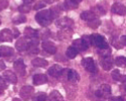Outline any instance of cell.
<instances>
[{"instance_id": "obj_1", "label": "cell", "mask_w": 126, "mask_h": 101, "mask_svg": "<svg viewBox=\"0 0 126 101\" xmlns=\"http://www.w3.org/2000/svg\"><path fill=\"white\" fill-rule=\"evenodd\" d=\"M52 16H51V13H50V10L49 9H44V10H40L39 12L36 13L35 15V20L36 22L41 25V26H48L51 21H52Z\"/></svg>"}, {"instance_id": "obj_2", "label": "cell", "mask_w": 126, "mask_h": 101, "mask_svg": "<svg viewBox=\"0 0 126 101\" xmlns=\"http://www.w3.org/2000/svg\"><path fill=\"white\" fill-rule=\"evenodd\" d=\"M91 45L98 49H105L108 48V43L106 42L104 36L100 34H92L91 35Z\"/></svg>"}, {"instance_id": "obj_3", "label": "cell", "mask_w": 126, "mask_h": 101, "mask_svg": "<svg viewBox=\"0 0 126 101\" xmlns=\"http://www.w3.org/2000/svg\"><path fill=\"white\" fill-rule=\"evenodd\" d=\"M96 96L98 98H102V99H107L110 97L111 95V87L108 84H102L100 85V87L96 90L95 92Z\"/></svg>"}, {"instance_id": "obj_4", "label": "cell", "mask_w": 126, "mask_h": 101, "mask_svg": "<svg viewBox=\"0 0 126 101\" xmlns=\"http://www.w3.org/2000/svg\"><path fill=\"white\" fill-rule=\"evenodd\" d=\"M82 64H83V67L85 68V70L87 71V72H90V73H96L97 71H98L95 62H94L93 58H91V57L85 58V59L82 61Z\"/></svg>"}, {"instance_id": "obj_5", "label": "cell", "mask_w": 126, "mask_h": 101, "mask_svg": "<svg viewBox=\"0 0 126 101\" xmlns=\"http://www.w3.org/2000/svg\"><path fill=\"white\" fill-rule=\"evenodd\" d=\"M56 25L62 29H64V28H72L73 25H74V20H73L72 18L70 17H61L59 19H57V21H56Z\"/></svg>"}, {"instance_id": "obj_6", "label": "cell", "mask_w": 126, "mask_h": 101, "mask_svg": "<svg viewBox=\"0 0 126 101\" xmlns=\"http://www.w3.org/2000/svg\"><path fill=\"white\" fill-rule=\"evenodd\" d=\"M33 87L31 86H23L21 89H20V92H19V95L21 97L24 101H28L31 97H32V94H33Z\"/></svg>"}, {"instance_id": "obj_7", "label": "cell", "mask_w": 126, "mask_h": 101, "mask_svg": "<svg viewBox=\"0 0 126 101\" xmlns=\"http://www.w3.org/2000/svg\"><path fill=\"white\" fill-rule=\"evenodd\" d=\"M41 48L43 50H45L47 53L50 54V55H55L57 54V46L52 43V42H49V40H45L41 44Z\"/></svg>"}, {"instance_id": "obj_8", "label": "cell", "mask_w": 126, "mask_h": 101, "mask_svg": "<svg viewBox=\"0 0 126 101\" xmlns=\"http://www.w3.org/2000/svg\"><path fill=\"white\" fill-rule=\"evenodd\" d=\"M28 45H29V40L26 37H20L18 40H16L15 48L18 52H23V50H28Z\"/></svg>"}, {"instance_id": "obj_9", "label": "cell", "mask_w": 126, "mask_h": 101, "mask_svg": "<svg viewBox=\"0 0 126 101\" xmlns=\"http://www.w3.org/2000/svg\"><path fill=\"white\" fill-rule=\"evenodd\" d=\"M12 38H13L12 30L4 28L0 32V42H11Z\"/></svg>"}, {"instance_id": "obj_10", "label": "cell", "mask_w": 126, "mask_h": 101, "mask_svg": "<svg viewBox=\"0 0 126 101\" xmlns=\"http://www.w3.org/2000/svg\"><path fill=\"white\" fill-rule=\"evenodd\" d=\"M111 11L118 15H126V7L121 3H114L111 7Z\"/></svg>"}, {"instance_id": "obj_11", "label": "cell", "mask_w": 126, "mask_h": 101, "mask_svg": "<svg viewBox=\"0 0 126 101\" xmlns=\"http://www.w3.org/2000/svg\"><path fill=\"white\" fill-rule=\"evenodd\" d=\"M13 68L15 73H17L20 76H24L25 75V65L21 60H18L13 64Z\"/></svg>"}, {"instance_id": "obj_12", "label": "cell", "mask_w": 126, "mask_h": 101, "mask_svg": "<svg viewBox=\"0 0 126 101\" xmlns=\"http://www.w3.org/2000/svg\"><path fill=\"white\" fill-rule=\"evenodd\" d=\"M73 47H74L78 52H85V50H87L89 48L82 38L75 39L74 42H73Z\"/></svg>"}, {"instance_id": "obj_13", "label": "cell", "mask_w": 126, "mask_h": 101, "mask_svg": "<svg viewBox=\"0 0 126 101\" xmlns=\"http://www.w3.org/2000/svg\"><path fill=\"white\" fill-rule=\"evenodd\" d=\"M62 71H63V68L60 65H52L50 68H48L47 74L51 77H54V78H58L61 75Z\"/></svg>"}, {"instance_id": "obj_14", "label": "cell", "mask_w": 126, "mask_h": 101, "mask_svg": "<svg viewBox=\"0 0 126 101\" xmlns=\"http://www.w3.org/2000/svg\"><path fill=\"white\" fill-rule=\"evenodd\" d=\"M65 87L67 89L68 97L70 99H74L76 97V94H77V87L75 86V83H71L70 82V84H66Z\"/></svg>"}, {"instance_id": "obj_15", "label": "cell", "mask_w": 126, "mask_h": 101, "mask_svg": "<svg viewBox=\"0 0 126 101\" xmlns=\"http://www.w3.org/2000/svg\"><path fill=\"white\" fill-rule=\"evenodd\" d=\"M3 78L8 83H11V84L17 83V76H16V74H14L12 72V71H5L4 74H3Z\"/></svg>"}, {"instance_id": "obj_16", "label": "cell", "mask_w": 126, "mask_h": 101, "mask_svg": "<svg viewBox=\"0 0 126 101\" xmlns=\"http://www.w3.org/2000/svg\"><path fill=\"white\" fill-rule=\"evenodd\" d=\"M31 65L36 68H46L47 66H48V62L43 58H35L31 61Z\"/></svg>"}, {"instance_id": "obj_17", "label": "cell", "mask_w": 126, "mask_h": 101, "mask_svg": "<svg viewBox=\"0 0 126 101\" xmlns=\"http://www.w3.org/2000/svg\"><path fill=\"white\" fill-rule=\"evenodd\" d=\"M47 82V77L45 74H36L33 76V84L38 86V85H43Z\"/></svg>"}, {"instance_id": "obj_18", "label": "cell", "mask_w": 126, "mask_h": 101, "mask_svg": "<svg viewBox=\"0 0 126 101\" xmlns=\"http://www.w3.org/2000/svg\"><path fill=\"white\" fill-rule=\"evenodd\" d=\"M80 80V75L76 70H69L68 72V81L71 83H77Z\"/></svg>"}, {"instance_id": "obj_19", "label": "cell", "mask_w": 126, "mask_h": 101, "mask_svg": "<svg viewBox=\"0 0 126 101\" xmlns=\"http://www.w3.org/2000/svg\"><path fill=\"white\" fill-rule=\"evenodd\" d=\"M100 64H101L102 68L105 71H109L113 67V62H112V60L110 59V57H108V58H102L101 61H100Z\"/></svg>"}, {"instance_id": "obj_20", "label": "cell", "mask_w": 126, "mask_h": 101, "mask_svg": "<svg viewBox=\"0 0 126 101\" xmlns=\"http://www.w3.org/2000/svg\"><path fill=\"white\" fill-rule=\"evenodd\" d=\"M96 13L93 11V10H87V11H84L81 13L80 17L83 20H86V21H89V20H92L94 18H96Z\"/></svg>"}, {"instance_id": "obj_21", "label": "cell", "mask_w": 126, "mask_h": 101, "mask_svg": "<svg viewBox=\"0 0 126 101\" xmlns=\"http://www.w3.org/2000/svg\"><path fill=\"white\" fill-rule=\"evenodd\" d=\"M72 34H73L72 28H64L59 33L58 36H59L60 39H68L72 36Z\"/></svg>"}, {"instance_id": "obj_22", "label": "cell", "mask_w": 126, "mask_h": 101, "mask_svg": "<svg viewBox=\"0 0 126 101\" xmlns=\"http://www.w3.org/2000/svg\"><path fill=\"white\" fill-rule=\"evenodd\" d=\"M24 35L28 38H36L38 36V30L32 27H26L24 29Z\"/></svg>"}, {"instance_id": "obj_23", "label": "cell", "mask_w": 126, "mask_h": 101, "mask_svg": "<svg viewBox=\"0 0 126 101\" xmlns=\"http://www.w3.org/2000/svg\"><path fill=\"white\" fill-rule=\"evenodd\" d=\"M0 54H1V56H4V57H10L14 54V50L10 47L2 46V47H0Z\"/></svg>"}, {"instance_id": "obj_24", "label": "cell", "mask_w": 126, "mask_h": 101, "mask_svg": "<svg viewBox=\"0 0 126 101\" xmlns=\"http://www.w3.org/2000/svg\"><path fill=\"white\" fill-rule=\"evenodd\" d=\"M48 99H49V101H64V97H63V95L57 90H54L48 95Z\"/></svg>"}, {"instance_id": "obj_25", "label": "cell", "mask_w": 126, "mask_h": 101, "mask_svg": "<svg viewBox=\"0 0 126 101\" xmlns=\"http://www.w3.org/2000/svg\"><path fill=\"white\" fill-rule=\"evenodd\" d=\"M79 4H76L75 2H73L72 0H65L64 4H63V10H71L75 9L78 7Z\"/></svg>"}, {"instance_id": "obj_26", "label": "cell", "mask_w": 126, "mask_h": 101, "mask_svg": "<svg viewBox=\"0 0 126 101\" xmlns=\"http://www.w3.org/2000/svg\"><path fill=\"white\" fill-rule=\"evenodd\" d=\"M78 53H79L78 50L72 46V47H69V48H68L67 52H66V56H67L69 59H75V58L77 57Z\"/></svg>"}, {"instance_id": "obj_27", "label": "cell", "mask_w": 126, "mask_h": 101, "mask_svg": "<svg viewBox=\"0 0 126 101\" xmlns=\"http://www.w3.org/2000/svg\"><path fill=\"white\" fill-rule=\"evenodd\" d=\"M50 10V13H51V16H52V18H57V17H59L60 15H61V13H62V11H63V9L61 8V6H54L51 9H49Z\"/></svg>"}, {"instance_id": "obj_28", "label": "cell", "mask_w": 126, "mask_h": 101, "mask_svg": "<svg viewBox=\"0 0 126 101\" xmlns=\"http://www.w3.org/2000/svg\"><path fill=\"white\" fill-rule=\"evenodd\" d=\"M100 24H101V20H100L99 18H97V17L94 18V19H92V20H89V21H88V26L91 27V28H93V29L98 28Z\"/></svg>"}, {"instance_id": "obj_29", "label": "cell", "mask_w": 126, "mask_h": 101, "mask_svg": "<svg viewBox=\"0 0 126 101\" xmlns=\"http://www.w3.org/2000/svg\"><path fill=\"white\" fill-rule=\"evenodd\" d=\"M32 101H46L47 99V95L44 92H38L34 96H32Z\"/></svg>"}, {"instance_id": "obj_30", "label": "cell", "mask_w": 126, "mask_h": 101, "mask_svg": "<svg viewBox=\"0 0 126 101\" xmlns=\"http://www.w3.org/2000/svg\"><path fill=\"white\" fill-rule=\"evenodd\" d=\"M99 56L101 58H108L111 56V50L108 48H105V49H99Z\"/></svg>"}, {"instance_id": "obj_31", "label": "cell", "mask_w": 126, "mask_h": 101, "mask_svg": "<svg viewBox=\"0 0 126 101\" xmlns=\"http://www.w3.org/2000/svg\"><path fill=\"white\" fill-rule=\"evenodd\" d=\"M115 65L121 67V68H125L126 67V58L125 57H117L115 60Z\"/></svg>"}, {"instance_id": "obj_32", "label": "cell", "mask_w": 126, "mask_h": 101, "mask_svg": "<svg viewBox=\"0 0 126 101\" xmlns=\"http://www.w3.org/2000/svg\"><path fill=\"white\" fill-rule=\"evenodd\" d=\"M26 21V17L24 15H18V16H15L13 19H12V22L14 24H20V23H24Z\"/></svg>"}, {"instance_id": "obj_33", "label": "cell", "mask_w": 126, "mask_h": 101, "mask_svg": "<svg viewBox=\"0 0 126 101\" xmlns=\"http://www.w3.org/2000/svg\"><path fill=\"white\" fill-rule=\"evenodd\" d=\"M18 10L20 13H28L30 10H31V6L29 4H23V5H20L18 7Z\"/></svg>"}, {"instance_id": "obj_34", "label": "cell", "mask_w": 126, "mask_h": 101, "mask_svg": "<svg viewBox=\"0 0 126 101\" xmlns=\"http://www.w3.org/2000/svg\"><path fill=\"white\" fill-rule=\"evenodd\" d=\"M93 11L96 13V15H97V14H99V15H104L105 13H106V9H105L104 7H102V6H100V5H98V6H96L95 8H94Z\"/></svg>"}, {"instance_id": "obj_35", "label": "cell", "mask_w": 126, "mask_h": 101, "mask_svg": "<svg viewBox=\"0 0 126 101\" xmlns=\"http://www.w3.org/2000/svg\"><path fill=\"white\" fill-rule=\"evenodd\" d=\"M121 75H122V74L120 73L119 70H113V72H112V74H111L113 80H115V81H119L120 78H121Z\"/></svg>"}, {"instance_id": "obj_36", "label": "cell", "mask_w": 126, "mask_h": 101, "mask_svg": "<svg viewBox=\"0 0 126 101\" xmlns=\"http://www.w3.org/2000/svg\"><path fill=\"white\" fill-rule=\"evenodd\" d=\"M68 72H69V70H64L63 69V71H62V73H61V75L58 77L60 80H62V81H65V80H68Z\"/></svg>"}, {"instance_id": "obj_37", "label": "cell", "mask_w": 126, "mask_h": 101, "mask_svg": "<svg viewBox=\"0 0 126 101\" xmlns=\"http://www.w3.org/2000/svg\"><path fill=\"white\" fill-rule=\"evenodd\" d=\"M112 45H113L114 48H116L117 50H120V49H122V47H123V45L121 44L120 40H118V39H116V38H113V39H112Z\"/></svg>"}, {"instance_id": "obj_38", "label": "cell", "mask_w": 126, "mask_h": 101, "mask_svg": "<svg viewBox=\"0 0 126 101\" xmlns=\"http://www.w3.org/2000/svg\"><path fill=\"white\" fill-rule=\"evenodd\" d=\"M9 5L8 0H0V11H2L5 8H7Z\"/></svg>"}, {"instance_id": "obj_39", "label": "cell", "mask_w": 126, "mask_h": 101, "mask_svg": "<svg viewBox=\"0 0 126 101\" xmlns=\"http://www.w3.org/2000/svg\"><path fill=\"white\" fill-rule=\"evenodd\" d=\"M8 87V82L2 77H0V88L1 89H6Z\"/></svg>"}, {"instance_id": "obj_40", "label": "cell", "mask_w": 126, "mask_h": 101, "mask_svg": "<svg viewBox=\"0 0 126 101\" xmlns=\"http://www.w3.org/2000/svg\"><path fill=\"white\" fill-rule=\"evenodd\" d=\"M82 39L84 40V42H85V44H86L88 47L91 46V35H83Z\"/></svg>"}, {"instance_id": "obj_41", "label": "cell", "mask_w": 126, "mask_h": 101, "mask_svg": "<svg viewBox=\"0 0 126 101\" xmlns=\"http://www.w3.org/2000/svg\"><path fill=\"white\" fill-rule=\"evenodd\" d=\"M45 6H46V3L43 2V1H40V2H37V3L33 6V9H34V10H39V9H41V8H44Z\"/></svg>"}, {"instance_id": "obj_42", "label": "cell", "mask_w": 126, "mask_h": 101, "mask_svg": "<svg viewBox=\"0 0 126 101\" xmlns=\"http://www.w3.org/2000/svg\"><path fill=\"white\" fill-rule=\"evenodd\" d=\"M38 36H40V37H47V36H49V30L38 32Z\"/></svg>"}, {"instance_id": "obj_43", "label": "cell", "mask_w": 126, "mask_h": 101, "mask_svg": "<svg viewBox=\"0 0 126 101\" xmlns=\"http://www.w3.org/2000/svg\"><path fill=\"white\" fill-rule=\"evenodd\" d=\"M109 101H125L123 97H112L109 99Z\"/></svg>"}, {"instance_id": "obj_44", "label": "cell", "mask_w": 126, "mask_h": 101, "mask_svg": "<svg viewBox=\"0 0 126 101\" xmlns=\"http://www.w3.org/2000/svg\"><path fill=\"white\" fill-rule=\"evenodd\" d=\"M12 33H13V37H18L19 36V34H20V33H19V30L17 29V28H13V30H12Z\"/></svg>"}, {"instance_id": "obj_45", "label": "cell", "mask_w": 126, "mask_h": 101, "mask_svg": "<svg viewBox=\"0 0 126 101\" xmlns=\"http://www.w3.org/2000/svg\"><path fill=\"white\" fill-rule=\"evenodd\" d=\"M120 42L123 46H126V35H122L120 38Z\"/></svg>"}, {"instance_id": "obj_46", "label": "cell", "mask_w": 126, "mask_h": 101, "mask_svg": "<svg viewBox=\"0 0 126 101\" xmlns=\"http://www.w3.org/2000/svg\"><path fill=\"white\" fill-rule=\"evenodd\" d=\"M119 82L121 83H126V76L125 75H121V78L119 80Z\"/></svg>"}, {"instance_id": "obj_47", "label": "cell", "mask_w": 126, "mask_h": 101, "mask_svg": "<svg viewBox=\"0 0 126 101\" xmlns=\"http://www.w3.org/2000/svg\"><path fill=\"white\" fill-rule=\"evenodd\" d=\"M4 69H5V64H4L3 61L0 60V71H2V70H4Z\"/></svg>"}, {"instance_id": "obj_48", "label": "cell", "mask_w": 126, "mask_h": 101, "mask_svg": "<svg viewBox=\"0 0 126 101\" xmlns=\"http://www.w3.org/2000/svg\"><path fill=\"white\" fill-rule=\"evenodd\" d=\"M44 1H45L46 4H51V3L56 2V1H59V0H44Z\"/></svg>"}, {"instance_id": "obj_49", "label": "cell", "mask_w": 126, "mask_h": 101, "mask_svg": "<svg viewBox=\"0 0 126 101\" xmlns=\"http://www.w3.org/2000/svg\"><path fill=\"white\" fill-rule=\"evenodd\" d=\"M33 1H34V0H23L24 4H30V3H32Z\"/></svg>"}, {"instance_id": "obj_50", "label": "cell", "mask_w": 126, "mask_h": 101, "mask_svg": "<svg viewBox=\"0 0 126 101\" xmlns=\"http://www.w3.org/2000/svg\"><path fill=\"white\" fill-rule=\"evenodd\" d=\"M72 1H73V2H75L76 4H79V3L82 1V0H72Z\"/></svg>"}, {"instance_id": "obj_51", "label": "cell", "mask_w": 126, "mask_h": 101, "mask_svg": "<svg viewBox=\"0 0 126 101\" xmlns=\"http://www.w3.org/2000/svg\"><path fill=\"white\" fill-rule=\"evenodd\" d=\"M12 101H21V100H20L19 98H14V99H13Z\"/></svg>"}, {"instance_id": "obj_52", "label": "cell", "mask_w": 126, "mask_h": 101, "mask_svg": "<svg viewBox=\"0 0 126 101\" xmlns=\"http://www.w3.org/2000/svg\"><path fill=\"white\" fill-rule=\"evenodd\" d=\"M2 94H3V89L0 88V95H2Z\"/></svg>"}, {"instance_id": "obj_53", "label": "cell", "mask_w": 126, "mask_h": 101, "mask_svg": "<svg viewBox=\"0 0 126 101\" xmlns=\"http://www.w3.org/2000/svg\"><path fill=\"white\" fill-rule=\"evenodd\" d=\"M124 89H125V91H126V84H125V86H124Z\"/></svg>"}, {"instance_id": "obj_54", "label": "cell", "mask_w": 126, "mask_h": 101, "mask_svg": "<svg viewBox=\"0 0 126 101\" xmlns=\"http://www.w3.org/2000/svg\"><path fill=\"white\" fill-rule=\"evenodd\" d=\"M0 24H1V19H0Z\"/></svg>"}, {"instance_id": "obj_55", "label": "cell", "mask_w": 126, "mask_h": 101, "mask_svg": "<svg viewBox=\"0 0 126 101\" xmlns=\"http://www.w3.org/2000/svg\"><path fill=\"white\" fill-rule=\"evenodd\" d=\"M0 56H1V54H0Z\"/></svg>"}, {"instance_id": "obj_56", "label": "cell", "mask_w": 126, "mask_h": 101, "mask_svg": "<svg viewBox=\"0 0 126 101\" xmlns=\"http://www.w3.org/2000/svg\"><path fill=\"white\" fill-rule=\"evenodd\" d=\"M99 101H101V100H99Z\"/></svg>"}]
</instances>
